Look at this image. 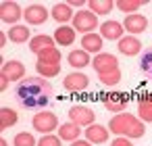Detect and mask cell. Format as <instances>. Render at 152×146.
<instances>
[{
    "instance_id": "obj_21",
    "label": "cell",
    "mask_w": 152,
    "mask_h": 146,
    "mask_svg": "<svg viewBox=\"0 0 152 146\" xmlns=\"http://www.w3.org/2000/svg\"><path fill=\"white\" fill-rule=\"evenodd\" d=\"M69 65L73 69H83L88 65H92V59H90V52H86L83 48H77V50H71L69 56H67Z\"/></svg>"
},
{
    "instance_id": "obj_22",
    "label": "cell",
    "mask_w": 152,
    "mask_h": 146,
    "mask_svg": "<svg viewBox=\"0 0 152 146\" xmlns=\"http://www.w3.org/2000/svg\"><path fill=\"white\" fill-rule=\"evenodd\" d=\"M56 42H54V38L52 36H46V34H38V36H34L31 38V42H29V50L34 52V54H40L42 50H46V48H52Z\"/></svg>"
},
{
    "instance_id": "obj_7",
    "label": "cell",
    "mask_w": 152,
    "mask_h": 146,
    "mask_svg": "<svg viewBox=\"0 0 152 146\" xmlns=\"http://www.w3.org/2000/svg\"><path fill=\"white\" fill-rule=\"evenodd\" d=\"M102 104L108 113H125L129 100L123 92H108V94H102Z\"/></svg>"
},
{
    "instance_id": "obj_4",
    "label": "cell",
    "mask_w": 152,
    "mask_h": 146,
    "mask_svg": "<svg viewBox=\"0 0 152 146\" xmlns=\"http://www.w3.org/2000/svg\"><path fill=\"white\" fill-rule=\"evenodd\" d=\"M31 125H34L36 131H40V134H44V136H46V134H52L54 129L61 127V125H58V117H56L54 113L46 111V109H42V111H38V113L34 115Z\"/></svg>"
},
{
    "instance_id": "obj_9",
    "label": "cell",
    "mask_w": 152,
    "mask_h": 146,
    "mask_svg": "<svg viewBox=\"0 0 152 146\" xmlns=\"http://www.w3.org/2000/svg\"><path fill=\"white\" fill-rule=\"evenodd\" d=\"M23 19L27 21V25H42L50 19V11L42 4H29L23 11Z\"/></svg>"
},
{
    "instance_id": "obj_5",
    "label": "cell",
    "mask_w": 152,
    "mask_h": 146,
    "mask_svg": "<svg viewBox=\"0 0 152 146\" xmlns=\"http://www.w3.org/2000/svg\"><path fill=\"white\" fill-rule=\"evenodd\" d=\"M0 19H2V23H9L11 27L19 25V21L23 19V11H21V7L17 2L4 0V2L0 4Z\"/></svg>"
},
{
    "instance_id": "obj_27",
    "label": "cell",
    "mask_w": 152,
    "mask_h": 146,
    "mask_svg": "<svg viewBox=\"0 0 152 146\" xmlns=\"http://www.w3.org/2000/svg\"><path fill=\"white\" fill-rule=\"evenodd\" d=\"M61 50L56 48V46H52V48H46V50H42L40 54H38V61L40 63H54V65H61Z\"/></svg>"
},
{
    "instance_id": "obj_2",
    "label": "cell",
    "mask_w": 152,
    "mask_h": 146,
    "mask_svg": "<svg viewBox=\"0 0 152 146\" xmlns=\"http://www.w3.org/2000/svg\"><path fill=\"white\" fill-rule=\"evenodd\" d=\"M108 129L117 136H123V138H129V140H135V138H142L144 131H146V125L140 117L131 115V113H119L115 117H110L108 121Z\"/></svg>"
},
{
    "instance_id": "obj_11",
    "label": "cell",
    "mask_w": 152,
    "mask_h": 146,
    "mask_svg": "<svg viewBox=\"0 0 152 146\" xmlns=\"http://www.w3.org/2000/svg\"><path fill=\"white\" fill-rule=\"evenodd\" d=\"M2 77H7L9 81H21V79H25V67H23V63L21 61H4L2 63Z\"/></svg>"
},
{
    "instance_id": "obj_35",
    "label": "cell",
    "mask_w": 152,
    "mask_h": 146,
    "mask_svg": "<svg viewBox=\"0 0 152 146\" xmlns=\"http://www.w3.org/2000/svg\"><path fill=\"white\" fill-rule=\"evenodd\" d=\"M71 146H92V142H90V140H81V138H79V140L71 142Z\"/></svg>"
},
{
    "instance_id": "obj_12",
    "label": "cell",
    "mask_w": 152,
    "mask_h": 146,
    "mask_svg": "<svg viewBox=\"0 0 152 146\" xmlns=\"http://www.w3.org/2000/svg\"><path fill=\"white\" fill-rule=\"evenodd\" d=\"M123 27H125V32H127L129 36H137V34L146 32L148 19H146L144 15H140V13H133V15H127V17H125Z\"/></svg>"
},
{
    "instance_id": "obj_6",
    "label": "cell",
    "mask_w": 152,
    "mask_h": 146,
    "mask_svg": "<svg viewBox=\"0 0 152 146\" xmlns=\"http://www.w3.org/2000/svg\"><path fill=\"white\" fill-rule=\"evenodd\" d=\"M92 67L98 75H104V73H110V71H117L119 69V61L115 54H108V52H100L92 59Z\"/></svg>"
},
{
    "instance_id": "obj_32",
    "label": "cell",
    "mask_w": 152,
    "mask_h": 146,
    "mask_svg": "<svg viewBox=\"0 0 152 146\" xmlns=\"http://www.w3.org/2000/svg\"><path fill=\"white\" fill-rule=\"evenodd\" d=\"M61 138L58 136H54V134H46V136H42L40 140H38V146H61Z\"/></svg>"
},
{
    "instance_id": "obj_31",
    "label": "cell",
    "mask_w": 152,
    "mask_h": 146,
    "mask_svg": "<svg viewBox=\"0 0 152 146\" xmlns=\"http://www.w3.org/2000/svg\"><path fill=\"white\" fill-rule=\"evenodd\" d=\"M98 79H100L104 86H117V84L121 81V69L110 71V73H104V75H98Z\"/></svg>"
},
{
    "instance_id": "obj_24",
    "label": "cell",
    "mask_w": 152,
    "mask_h": 146,
    "mask_svg": "<svg viewBox=\"0 0 152 146\" xmlns=\"http://www.w3.org/2000/svg\"><path fill=\"white\" fill-rule=\"evenodd\" d=\"M17 121H19V113L15 109H11V106H2V109H0V129H2V131L13 127Z\"/></svg>"
},
{
    "instance_id": "obj_10",
    "label": "cell",
    "mask_w": 152,
    "mask_h": 146,
    "mask_svg": "<svg viewBox=\"0 0 152 146\" xmlns=\"http://www.w3.org/2000/svg\"><path fill=\"white\" fill-rule=\"evenodd\" d=\"M88 86H90L88 75H83L79 71H73L63 79V88L67 92H83V90H88Z\"/></svg>"
},
{
    "instance_id": "obj_30",
    "label": "cell",
    "mask_w": 152,
    "mask_h": 146,
    "mask_svg": "<svg viewBox=\"0 0 152 146\" xmlns=\"http://www.w3.org/2000/svg\"><path fill=\"white\" fill-rule=\"evenodd\" d=\"M13 146H38V140L29 131H19L13 140Z\"/></svg>"
},
{
    "instance_id": "obj_20",
    "label": "cell",
    "mask_w": 152,
    "mask_h": 146,
    "mask_svg": "<svg viewBox=\"0 0 152 146\" xmlns=\"http://www.w3.org/2000/svg\"><path fill=\"white\" fill-rule=\"evenodd\" d=\"M31 29L27 25H13L9 29V40L13 44H25V42H31Z\"/></svg>"
},
{
    "instance_id": "obj_14",
    "label": "cell",
    "mask_w": 152,
    "mask_h": 146,
    "mask_svg": "<svg viewBox=\"0 0 152 146\" xmlns=\"http://www.w3.org/2000/svg\"><path fill=\"white\" fill-rule=\"evenodd\" d=\"M119 52L121 54H125V56H135V54H140L142 52V42H140V38L137 36H123L119 42Z\"/></svg>"
},
{
    "instance_id": "obj_26",
    "label": "cell",
    "mask_w": 152,
    "mask_h": 146,
    "mask_svg": "<svg viewBox=\"0 0 152 146\" xmlns=\"http://www.w3.org/2000/svg\"><path fill=\"white\" fill-rule=\"evenodd\" d=\"M36 71L40 77L44 79H50V77H56L61 73V65H54V63H36Z\"/></svg>"
},
{
    "instance_id": "obj_13",
    "label": "cell",
    "mask_w": 152,
    "mask_h": 146,
    "mask_svg": "<svg viewBox=\"0 0 152 146\" xmlns=\"http://www.w3.org/2000/svg\"><path fill=\"white\" fill-rule=\"evenodd\" d=\"M100 36L104 38V40H115V42H119L123 36H125V27H123V23H119V21H104V23H100Z\"/></svg>"
},
{
    "instance_id": "obj_37",
    "label": "cell",
    "mask_w": 152,
    "mask_h": 146,
    "mask_svg": "<svg viewBox=\"0 0 152 146\" xmlns=\"http://www.w3.org/2000/svg\"><path fill=\"white\" fill-rule=\"evenodd\" d=\"M7 40H9V34L0 32V46H7Z\"/></svg>"
},
{
    "instance_id": "obj_17",
    "label": "cell",
    "mask_w": 152,
    "mask_h": 146,
    "mask_svg": "<svg viewBox=\"0 0 152 146\" xmlns=\"http://www.w3.org/2000/svg\"><path fill=\"white\" fill-rule=\"evenodd\" d=\"M52 38H54V42L58 46H71L75 42V38H77V32H75L73 25H58Z\"/></svg>"
},
{
    "instance_id": "obj_16",
    "label": "cell",
    "mask_w": 152,
    "mask_h": 146,
    "mask_svg": "<svg viewBox=\"0 0 152 146\" xmlns=\"http://www.w3.org/2000/svg\"><path fill=\"white\" fill-rule=\"evenodd\" d=\"M83 134H86V140H90L92 144H104V142H108V134H110V129H106L104 125L92 123L90 127L83 129Z\"/></svg>"
},
{
    "instance_id": "obj_36",
    "label": "cell",
    "mask_w": 152,
    "mask_h": 146,
    "mask_svg": "<svg viewBox=\"0 0 152 146\" xmlns=\"http://www.w3.org/2000/svg\"><path fill=\"white\" fill-rule=\"evenodd\" d=\"M9 84H11V81H9L7 77H0V90H2V92H4V90L9 88Z\"/></svg>"
},
{
    "instance_id": "obj_23",
    "label": "cell",
    "mask_w": 152,
    "mask_h": 146,
    "mask_svg": "<svg viewBox=\"0 0 152 146\" xmlns=\"http://www.w3.org/2000/svg\"><path fill=\"white\" fill-rule=\"evenodd\" d=\"M81 127L79 125H75L73 121H69V123H63L61 127H58V138L63 140V142H75V140H79V136H81Z\"/></svg>"
},
{
    "instance_id": "obj_34",
    "label": "cell",
    "mask_w": 152,
    "mask_h": 146,
    "mask_svg": "<svg viewBox=\"0 0 152 146\" xmlns=\"http://www.w3.org/2000/svg\"><path fill=\"white\" fill-rule=\"evenodd\" d=\"M67 4H69L71 9H73V7H77V9L81 11V9H83V7L88 4V0H67Z\"/></svg>"
},
{
    "instance_id": "obj_1",
    "label": "cell",
    "mask_w": 152,
    "mask_h": 146,
    "mask_svg": "<svg viewBox=\"0 0 152 146\" xmlns=\"http://www.w3.org/2000/svg\"><path fill=\"white\" fill-rule=\"evenodd\" d=\"M15 98L25 111H42L52 98V86L44 77H25L15 86Z\"/></svg>"
},
{
    "instance_id": "obj_28",
    "label": "cell",
    "mask_w": 152,
    "mask_h": 146,
    "mask_svg": "<svg viewBox=\"0 0 152 146\" xmlns=\"http://www.w3.org/2000/svg\"><path fill=\"white\" fill-rule=\"evenodd\" d=\"M142 4H144V0H117V2H115V7L121 13H127V15H133Z\"/></svg>"
},
{
    "instance_id": "obj_18",
    "label": "cell",
    "mask_w": 152,
    "mask_h": 146,
    "mask_svg": "<svg viewBox=\"0 0 152 146\" xmlns=\"http://www.w3.org/2000/svg\"><path fill=\"white\" fill-rule=\"evenodd\" d=\"M102 46H104V38L100 36V34H86L83 38H81V48L86 50V52H90V54H100L102 52Z\"/></svg>"
},
{
    "instance_id": "obj_8",
    "label": "cell",
    "mask_w": 152,
    "mask_h": 146,
    "mask_svg": "<svg viewBox=\"0 0 152 146\" xmlns=\"http://www.w3.org/2000/svg\"><path fill=\"white\" fill-rule=\"evenodd\" d=\"M69 119L79 127H90L94 123V119H96V113L92 109L83 106V104H75V106L69 109Z\"/></svg>"
},
{
    "instance_id": "obj_29",
    "label": "cell",
    "mask_w": 152,
    "mask_h": 146,
    "mask_svg": "<svg viewBox=\"0 0 152 146\" xmlns=\"http://www.w3.org/2000/svg\"><path fill=\"white\" fill-rule=\"evenodd\" d=\"M140 69H142V73H144L148 79H152V46L142 54V59H140Z\"/></svg>"
},
{
    "instance_id": "obj_19",
    "label": "cell",
    "mask_w": 152,
    "mask_h": 146,
    "mask_svg": "<svg viewBox=\"0 0 152 146\" xmlns=\"http://www.w3.org/2000/svg\"><path fill=\"white\" fill-rule=\"evenodd\" d=\"M137 117L144 123H152V94H142L137 98Z\"/></svg>"
},
{
    "instance_id": "obj_15",
    "label": "cell",
    "mask_w": 152,
    "mask_h": 146,
    "mask_svg": "<svg viewBox=\"0 0 152 146\" xmlns=\"http://www.w3.org/2000/svg\"><path fill=\"white\" fill-rule=\"evenodd\" d=\"M50 17H52L58 25H67L69 21H73L75 11H73L67 2H56V4L52 7V11H50Z\"/></svg>"
},
{
    "instance_id": "obj_3",
    "label": "cell",
    "mask_w": 152,
    "mask_h": 146,
    "mask_svg": "<svg viewBox=\"0 0 152 146\" xmlns=\"http://www.w3.org/2000/svg\"><path fill=\"white\" fill-rule=\"evenodd\" d=\"M71 23H73L75 32H79V34H83V36H86V34H94V29L100 27V23H98V15H94L90 9H81V11H77Z\"/></svg>"
},
{
    "instance_id": "obj_25",
    "label": "cell",
    "mask_w": 152,
    "mask_h": 146,
    "mask_svg": "<svg viewBox=\"0 0 152 146\" xmlns=\"http://www.w3.org/2000/svg\"><path fill=\"white\" fill-rule=\"evenodd\" d=\"M113 7H115L113 0H88V9L94 15H108Z\"/></svg>"
},
{
    "instance_id": "obj_33",
    "label": "cell",
    "mask_w": 152,
    "mask_h": 146,
    "mask_svg": "<svg viewBox=\"0 0 152 146\" xmlns=\"http://www.w3.org/2000/svg\"><path fill=\"white\" fill-rule=\"evenodd\" d=\"M110 146H133L131 144V140L129 138H123V136H117L113 142H110Z\"/></svg>"
},
{
    "instance_id": "obj_38",
    "label": "cell",
    "mask_w": 152,
    "mask_h": 146,
    "mask_svg": "<svg viewBox=\"0 0 152 146\" xmlns=\"http://www.w3.org/2000/svg\"><path fill=\"white\" fill-rule=\"evenodd\" d=\"M0 146H9V142H7V140L2 138V140H0Z\"/></svg>"
}]
</instances>
